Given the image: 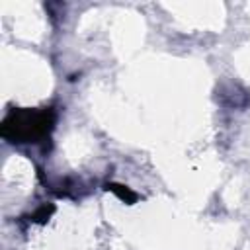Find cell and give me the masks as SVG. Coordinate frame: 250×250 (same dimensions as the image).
<instances>
[{
    "label": "cell",
    "mask_w": 250,
    "mask_h": 250,
    "mask_svg": "<svg viewBox=\"0 0 250 250\" xmlns=\"http://www.w3.org/2000/svg\"><path fill=\"white\" fill-rule=\"evenodd\" d=\"M55 127L53 107L12 109L0 125V135L10 143H39L51 135Z\"/></svg>",
    "instance_id": "obj_1"
},
{
    "label": "cell",
    "mask_w": 250,
    "mask_h": 250,
    "mask_svg": "<svg viewBox=\"0 0 250 250\" xmlns=\"http://www.w3.org/2000/svg\"><path fill=\"white\" fill-rule=\"evenodd\" d=\"M105 189L111 191L115 197H119V199H121L123 203H127V205H133V203L139 199V195H137L131 188H127V186H123V184H117V182L105 184Z\"/></svg>",
    "instance_id": "obj_2"
},
{
    "label": "cell",
    "mask_w": 250,
    "mask_h": 250,
    "mask_svg": "<svg viewBox=\"0 0 250 250\" xmlns=\"http://www.w3.org/2000/svg\"><path fill=\"white\" fill-rule=\"evenodd\" d=\"M53 213H55V205H53V203H45V205H41L29 219L35 221V223H47Z\"/></svg>",
    "instance_id": "obj_3"
}]
</instances>
